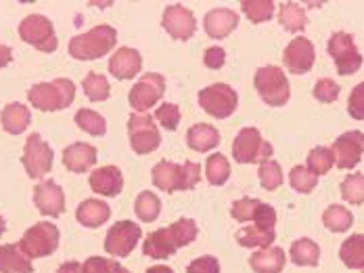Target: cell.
I'll use <instances>...</instances> for the list:
<instances>
[{
  "mask_svg": "<svg viewBox=\"0 0 364 273\" xmlns=\"http://www.w3.org/2000/svg\"><path fill=\"white\" fill-rule=\"evenodd\" d=\"M272 145L262 139L257 128H243L237 139L232 141V160L239 164H255V162H266L272 158Z\"/></svg>",
  "mask_w": 364,
  "mask_h": 273,
  "instance_id": "cell-8",
  "label": "cell"
},
{
  "mask_svg": "<svg viewBox=\"0 0 364 273\" xmlns=\"http://www.w3.org/2000/svg\"><path fill=\"white\" fill-rule=\"evenodd\" d=\"M257 177H259V185L266 190V192H274L283 185V170H281V164L277 160H266L259 164V170H257Z\"/></svg>",
  "mask_w": 364,
  "mask_h": 273,
  "instance_id": "cell-34",
  "label": "cell"
},
{
  "mask_svg": "<svg viewBox=\"0 0 364 273\" xmlns=\"http://www.w3.org/2000/svg\"><path fill=\"white\" fill-rule=\"evenodd\" d=\"M141 235H143V232H141V227L136 223H132V221H117L107 232V235H105V250L109 254H113V257L124 259V257H128L136 248Z\"/></svg>",
  "mask_w": 364,
  "mask_h": 273,
  "instance_id": "cell-14",
  "label": "cell"
},
{
  "mask_svg": "<svg viewBox=\"0 0 364 273\" xmlns=\"http://www.w3.org/2000/svg\"><path fill=\"white\" fill-rule=\"evenodd\" d=\"M289 183L295 192L310 194L318 185V177H314L306 166H293L291 172H289Z\"/></svg>",
  "mask_w": 364,
  "mask_h": 273,
  "instance_id": "cell-41",
  "label": "cell"
},
{
  "mask_svg": "<svg viewBox=\"0 0 364 273\" xmlns=\"http://www.w3.org/2000/svg\"><path fill=\"white\" fill-rule=\"evenodd\" d=\"M141 68H143V57L139 51L130 46L117 48L109 59V72L117 80H130L141 72Z\"/></svg>",
  "mask_w": 364,
  "mask_h": 273,
  "instance_id": "cell-20",
  "label": "cell"
},
{
  "mask_svg": "<svg viewBox=\"0 0 364 273\" xmlns=\"http://www.w3.org/2000/svg\"><path fill=\"white\" fill-rule=\"evenodd\" d=\"M128 139L132 152L136 154H151L161 143V135L155 126V120L146 114H132L128 118Z\"/></svg>",
  "mask_w": 364,
  "mask_h": 273,
  "instance_id": "cell-11",
  "label": "cell"
},
{
  "mask_svg": "<svg viewBox=\"0 0 364 273\" xmlns=\"http://www.w3.org/2000/svg\"><path fill=\"white\" fill-rule=\"evenodd\" d=\"M323 223H325V227H327L328 232L343 234V232H348L352 227L354 215L348 208H343L339 204H333V206H328L327 210L323 212Z\"/></svg>",
  "mask_w": 364,
  "mask_h": 273,
  "instance_id": "cell-32",
  "label": "cell"
},
{
  "mask_svg": "<svg viewBox=\"0 0 364 273\" xmlns=\"http://www.w3.org/2000/svg\"><path fill=\"white\" fill-rule=\"evenodd\" d=\"M84 86V93L90 101H105L109 99V82L103 74H97V72H90L86 74V78L82 82Z\"/></svg>",
  "mask_w": 364,
  "mask_h": 273,
  "instance_id": "cell-39",
  "label": "cell"
},
{
  "mask_svg": "<svg viewBox=\"0 0 364 273\" xmlns=\"http://www.w3.org/2000/svg\"><path fill=\"white\" fill-rule=\"evenodd\" d=\"M195 237H197V223L193 219H178L170 227L146 235L143 252L151 259H168L178 248L188 246Z\"/></svg>",
  "mask_w": 364,
  "mask_h": 273,
  "instance_id": "cell-1",
  "label": "cell"
},
{
  "mask_svg": "<svg viewBox=\"0 0 364 273\" xmlns=\"http://www.w3.org/2000/svg\"><path fill=\"white\" fill-rule=\"evenodd\" d=\"M19 36L23 42L32 44L42 53H53L59 44V40L55 36L53 21L44 15H28L19 24Z\"/></svg>",
  "mask_w": 364,
  "mask_h": 273,
  "instance_id": "cell-10",
  "label": "cell"
},
{
  "mask_svg": "<svg viewBox=\"0 0 364 273\" xmlns=\"http://www.w3.org/2000/svg\"><path fill=\"white\" fill-rule=\"evenodd\" d=\"M314 59H316L314 44L306 36L293 38L287 44L285 55H283V63H285V68L291 74H306V72H310L312 66H314Z\"/></svg>",
  "mask_w": 364,
  "mask_h": 273,
  "instance_id": "cell-16",
  "label": "cell"
},
{
  "mask_svg": "<svg viewBox=\"0 0 364 273\" xmlns=\"http://www.w3.org/2000/svg\"><path fill=\"white\" fill-rule=\"evenodd\" d=\"M0 273H34V265L19 244H4L0 246Z\"/></svg>",
  "mask_w": 364,
  "mask_h": 273,
  "instance_id": "cell-25",
  "label": "cell"
},
{
  "mask_svg": "<svg viewBox=\"0 0 364 273\" xmlns=\"http://www.w3.org/2000/svg\"><path fill=\"white\" fill-rule=\"evenodd\" d=\"M186 273H220V263L216 257H199L191 261Z\"/></svg>",
  "mask_w": 364,
  "mask_h": 273,
  "instance_id": "cell-48",
  "label": "cell"
},
{
  "mask_svg": "<svg viewBox=\"0 0 364 273\" xmlns=\"http://www.w3.org/2000/svg\"><path fill=\"white\" fill-rule=\"evenodd\" d=\"M124 273H130V272H128V269H124Z\"/></svg>",
  "mask_w": 364,
  "mask_h": 273,
  "instance_id": "cell-54",
  "label": "cell"
},
{
  "mask_svg": "<svg viewBox=\"0 0 364 273\" xmlns=\"http://www.w3.org/2000/svg\"><path fill=\"white\" fill-rule=\"evenodd\" d=\"M97 164V148L88 143H72L63 150V166L72 172H86Z\"/></svg>",
  "mask_w": 364,
  "mask_h": 273,
  "instance_id": "cell-22",
  "label": "cell"
},
{
  "mask_svg": "<svg viewBox=\"0 0 364 273\" xmlns=\"http://www.w3.org/2000/svg\"><path fill=\"white\" fill-rule=\"evenodd\" d=\"M161 24L166 28V32L174 40H188L195 30H197V21L195 15L191 13V9L182 6V4H172L164 11Z\"/></svg>",
  "mask_w": 364,
  "mask_h": 273,
  "instance_id": "cell-17",
  "label": "cell"
},
{
  "mask_svg": "<svg viewBox=\"0 0 364 273\" xmlns=\"http://www.w3.org/2000/svg\"><path fill=\"white\" fill-rule=\"evenodd\" d=\"M30 103L42 112H59L70 108L75 99V84L70 78L38 82L28 93Z\"/></svg>",
  "mask_w": 364,
  "mask_h": 273,
  "instance_id": "cell-3",
  "label": "cell"
},
{
  "mask_svg": "<svg viewBox=\"0 0 364 273\" xmlns=\"http://www.w3.org/2000/svg\"><path fill=\"white\" fill-rule=\"evenodd\" d=\"M109 217V204H105L103 200H97V197L84 200V202L77 206V210H75V219H77V223H82L84 227H99V225L107 223Z\"/></svg>",
  "mask_w": 364,
  "mask_h": 273,
  "instance_id": "cell-24",
  "label": "cell"
},
{
  "mask_svg": "<svg viewBox=\"0 0 364 273\" xmlns=\"http://www.w3.org/2000/svg\"><path fill=\"white\" fill-rule=\"evenodd\" d=\"M224 61H226V53L222 46H210L203 55V63L210 70H220L224 66Z\"/></svg>",
  "mask_w": 364,
  "mask_h": 273,
  "instance_id": "cell-49",
  "label": "cell"
},
{
  "mask_svg": "<svg viewBox=\"0 0 364 273\" xmlns=\"http://www.w3.org/2000/svg\"><path fill=\"white\" fill-rule=\"evenodd\" d=\"M205 175L212 185H224L230 177V162L224 154H214L208 158L205 164Z\"/></svg>",
  "mask_w": 364,
  "mask_h": 273,
  "instance_id": "cell-36",
  "label": "cell"
},
{
  "mask_svg": "<svg viewBox=\"0 0 364 273\" xmlns=\"http://www.w3.org/2000/svg\"><path fill=\"white\" fill-rule=\"evenodd\" d=\"M259 206H262V202L255 200V197H241V200H237V202L232 204L230 215H232L235 221L247 223V221H254L255 212H257Z\"/></svg>",
  "mask_w": 364,
  "mask_h": 273,
  "instance_id": "cell-42",
  "label": "cell"
},
{
  "mask_svg": "<svg viewBox=\"0 0 364 273\" xmlns=\"http://www.w3.org/2000/svg\"><path fill=\"white\" fill-rule=\"evenodd\" d=\"M199 105L212 118L224 120V118L232 116V112L237 110L239 97L232 86L218 82V84H212V86H205L203 91H199Z\"/></svg>",
  "mask_w": 364,
  "mask_h": 273,
  "instance_id": "cell-9",
  "label": "cell"
},
{
  "mask_svg": "<svg viewBox=\"0 0 364 273\" xmlns=\"http://www.w3.org/2000/svg\"><path fill=\"white\" fill-rule=\"evenodd\" d=\"M255 91L259 93L262 101L272 105V108H281L289 101L291 88H289V80L285 76V72L279 66H266L259 68L255 72Z\"/></svg>",
  "mask_w": 364,
  "mask_h": 273,
  "instance_id": "cell-5",
  "label": "cell"
},
{
  "mask_svg": "<svg viewBox=\"0 0 364 273\" xmlns=\"http://www.w3.org/2000/svg\"><path fill=\"white\" fill-rule=\"evenodd\" d=\"M287 265V257L285 250L279 246H270V248H262L252 254L250 259V267L255 273H281Z\"/></svg>",
  "mask_w": 364,
  "mask_h": 273,
  "instance_id": "cell-23",
  "label": "cell"
},
{
  "mask_svg": "<svg viewBox=\"0 0 364 273\" xmlns=\"http://www.w3.org/2000/svg\"><path fill=\"white\" fill-rule=\"evenodd\" d=\"M274 237H277L274 230H266V227H257V225H250V227H243L237 232V242L245 248H255V246L270 248Z\"/></svg>",
  "mask_w": 364,
  "mask_h": 273,
  "instance_id": "cell-31",
  "label": "cell"
},
{
  "mask_svg": "<svg viewBox=\"0 0 364 273\" xmlns=\"http://www.w3.org/2000/svg\"><path fill=\"white\" fill-rule=\"evenodd\" d=\"M34 204L46 217H61L65 210V194L55 181H40L34 190Z\"/></svg>",
  "mask_w": 364,
  "mask_h": 273,
  "instance_id": "cell-18",
  "label": "cell"
},
{
  "mask_svg": "<svg viewBox=\"0 0 364 273\" xmlns=\"http://www.w3.org/2000/svg\"><path fill=\"white\" fill-rule=\"evenodd\" d=\"M88 183H90V190L95 194L113 197V195L122 194L124 177H122V170L117 166H101V168L90 172Z\"/></svg>",
  "mask_w": 364,
  "mask_h": 273,
  "instance_id": "cell-19",
  "label": "cell"
},
{
  "mask_svg": "<svg viewBox=\"0 0 364 273\" xmlns=\"http://www.w3.org/2000/svg\"><path fill=\"white\" fill-rule=\"evenodd\" d=\"M75 124L84 130V133H88V135H92V137H101V135H105V130H107V122H105V118L101 116V114H97V112H92V110H77L75 112Z\"/></svg>",
  "mask_w": 364,
  "mask_h": 273,
  "instance_id": "cell-35",
  "label": "cell"
},
{
  "mask_svg": "<svg viewBox=\"0 0 364 273\" xmlns=\"http://www.w3.org/2000/svg\"><path fill=\"white\" fill-rule=\"evenodd\" d=\"M155 120L166 128V130H176L181 122V108L176 103H161L155 110Z\"/></svg>",
  "mask_w": 364,
  "mask_h": 273,
  "instance_id": "cell-43",
  "label": "cell"
},
{
  "mask_svg": "<svg viewBox=\"0 0 364 273\" xmlns=\"http://www.w3.org/2000/svg\"><path fill=\"white\" fill-rule=\"evenodd\" d=\"M151 179L166 194L181 192V190L182 192L184 190H193L199 183V179H201V166L195 164V162L174 164V162L161 160V162H157L153 166Z\"/></svg>",
  "mask_w": 364,
  "mask_h": 273,
  "instance_id": "cell-2",
  "label": "cell"
},
{
  "mask_svg": "<svg viewBox=\"0 0 364 273\" xmlns=\"http://www.w3.org/2000/svg\"><path fill=\"white\" fill-rule=\"evenodd\" d=\"M339 259L346 267L364 272V234L350 235L339 248Z\"/></svg>",
  "mask_w": 364,
  "mask_h": 273,
  "instance_id": "cell-28",
  "label": "cell"
},
{
  "mask_svg": "<svg viewBox=\"0 0 364 273\" xmlns=\"http://www.w3.org/2000/svg\"><path fill=\"white\" fill-rule=\"evenodd\" d=\"M335 164V156L328 148H314L310 154H308V162H306V168L314 175V177H323L327 175L328 170L333 168Z\"/></svg>",
  "mask_w": 364,
  "mask_h": 273,
  "instance_id": "cell-37",
  "label": "cell"
},
{
  "mask_svg": "<svg viewBox=\"0 0 364 273\" xmlns=\"http://www.w3.org/2000/svg\"><path fill=\"white\" fill-rule=\"evenodd\" d=\"M145 273H174L168 265H153V267H149Z\"/></svg>",
  "mask_w": 364,
  "mask_h": 273,
  "instance_id": "cell-52",
  "label": "cell"
},
{
  "mask_svg": "<svg viewBox=\"0 0 364 273\" xmlns=\"http://www.w3.org/2000/svg\"><path fill=\"white\" fill-rule=\"evenodd\" d=\"M82 267L84 273H124V267L117 261H109L105 257H90Z\"/></svg>",
  "mask_w": 364,
  "mask_h": 273,
  "instance_id": "cell-44",
  "label": "cell"
},
{
  "mask_svg": "<svg viewBox=\"0 0 364 273\" xmlns=\"http://www.w3.org/2000/svg\"><path fill=\"white\" fill-rule=\"evenodd\" d=\"M59 246V230L48 221H40L30 227L19 239V248L28 259H42L57 250Z\"/></svg>",
  "mask_w": 364,
  "mask_h": 273,
  "instance_id": "cell-6",
  "label": "cell"
},
{
  "mask_svg": "<svg viewBox=\"0 0 364 273\" xmlns=\"http://www.w3.org/2000/svg\"><path fill=\"white\" fill-rule=\"evenodd\" d=\"M335 164L343 170H350L354 166H358L360 158L364 154V133L360 130H350L343 133L335 139L333 148H331Z\"/></svg>",
  "mask_w": 364,
  "mask_h": 273,
  "instance_id": "cell-15",
  "label": "cell"
},
{
  "mask_svg": "<svg viewBox=\"0 0 364 273\" xmlns=\"http://www.w3.org/2000/svg\"><path fill=\"white\" fill-rule=\"evenodd\" d=\"M53 158H55V154H53L50 145H48L38 133H32V135L28 137V141H26L23 158H21L26 172H28L32 179L44 177V175L50 172V168H53Z\"/></svg>",
  "mask_w": 364,
  "mask_h": 273,
  "instance_id": "cell-12",
  "label": "cell"
},
{
  "mask_svg": "<svg viewBox=\"0 0 364 273\" xmlns=\"http://www.w3.org/2000/svg\"><path fill=\"white\" fill-rule=\"evenodd\" d=\"M0 120H2V128H4L6 133H11V135H21V133L30 126L32 114H30V110H28L26 105H21V103H9V105H4Z\"/></svg>",
  "mask_w": 364,
  "mask_h": 273,
  "instance_id": "cell-27",
  "label": "cell"
},
{
  "mask_svg": "<svg viewBox=\"0 0 364 273\" xmlns=\"http://www.w3.org/2000/svg\"><path fill=\"white\" fill-rule=\"evenodd\" d=\"M348 114L354 120H364V82L352 88L348 99Z\"/></svg>",
  "mask_w": 364,
  "mask_h": 273,
  "instance_id": "cell-46",
  "label": "cell"
},
{
  "mask_svg": "<svg viewBox=\"0 0 364 273\" xmlns=\"http://www.w3.org/2000/svg\"><path fill=\"white\" fill-rule=\"evenodd\" d=\"M279 21L287 32H301L308 26L306 9L297 2H285L279 9Z\"/></svg>",
  "mask_w": 364,
  "mask_h": 273,
  "instance_id": "cell-30",
  "label": "cell"
},
{
  "mask_svg": "<svg viewBox=\"0 0 364 273\" xmlns=\"http://www.w3.org/2000/svg\"><path fill=\"white\" fill-rule=\"evenodd\" d=\"M117 42V32L111 26H97L70 40V55L80 61H92L107 55Z\"/></svg>",
  "mask_w": 364,
  "mask_h": 273,
  "instance_id": "cell-4",
  "label": "cell"
},
{
  "mask_svg": "<svg viewBox=\"0 0 364 273\" xmlns=\"http://www.w3.org/2000/svg\"><path fill=\"white\" fill-rule=\"evenodd\" d=\"M328 55L335 59V68L339 76L356 74L363 68V55L356 48L354 36L348 32H335L327 42Z\"/></svg>",
  "mask_w": 364,
  "mask_h": 273,
  "instance_id": "cell-7",
  "label": "cell"
},
{
  "mask_svg": "<svg viewBox=\"0 0 364 273\" xmlns=\"http://www.w3.org/2000/svg\"><path fill=\"white\" fill-rule=\"evenodd\" d=\"M321 259V248L310 237H299L291 244V261L299 267H316Z\"/></svg>",
  "mask_w": 364,
  "mask_h": 273,
  "instance_id": "cell-29",
  "label": "cell"
},
{
  "mask_svg": "<svg viewBox=\"0 0 364 273\" xmlns=\"http://www.w3.org/2000/svg\"><path fill=\"white\" fill-rule=\"evenodd\" d=\"M341 197L354 206L364 204V175L363 172H354L350 177H346L339 185Z\"/></svg>",
  "mask_w": 364,
  "mask_h": 273,
  "instance_id": "cell-38",
  "label": "cell"
},
{
  "mask_svg": "<svg viewBox=\"0 0 364 273\" xmlns=\"http://www.w3.org/2000/svg\"><path fill=\"white\" fill-rule=\"evenodd\" d=\"M252 223L257 225V227L274 230V225H277V210H274L272 206H268V204H264V202H262V206L257 208V212H255V217Z\"/></svg>",
  "mask_w": 364,
  "mask_h": 273,
  "instance_id": "cell-47",
  "label": "cell"
},
{
  "mask_svg": "<svg viewBox=\"0 0 364 273\" xmlns=\"http://www.w3.org/2000/svg\"><path fill=\"white\" fill-rule=\"evenodd\" d=\"M241 6H243V13L247 15V19L254 21V24H262V21L272 19L274 9H277L274 2H270V0H245Z\"/></svg>",
  "mask_w": 364,
  "mask_h": 273,
  "instance_id": "cell-40",
  "label": "cell"
},
{
  "mask_svg": "<svg viewBox=\"0 0 364 273\" xmlns=\"http://www.w3.org/2000/svg\"><path fill=\"white\" fill-rule=\"evenodd\" d=\"M164 91H166L164 76L151 72V74H145L143 78L132 86V91L128 93V101H130L132 110L143 114V112H146L149 108H153L161 99Z\"/></svg>",
  "mask_w": 364,
  "mask_h": 273,
  "instance_id": "cell-13",
  "label": "cell"
},
{
  "mask_svg": "<svg viewBox=\"0 0 364 273\" xmlns=\"http://www.w3.org/2000/svg\"><path fill=\"white\" fill-rule=\"evenodd\" d=\"M186 143H188L191 150L203 154V152H210V150H214V148L218 145L220 133L214 126H210V124H205V122H199V124H193V126L188 128V133H186Z\"/></svg>",
  "mask_w": 364,
  "mask_h": 273,
  "instance_id": "cell-26",
  "label": "cell"
},
{
  "mask_svg": "<svg viewBox=\"0 0 364 273\" xmlns=\"http://www.w3.org/2000/svg\"><path fill=\"white\" fill-rule=\"evenodd\" d=\"M339 84L335 80L331 78H321L316 84H314V97L321 101V103H333L339 99Z\"/></svg>",
  "mask_w": 364,
  "mask_h": 273,
  "instance_id": "cell-45",
  "label": "cell"
},
{
  "mask_svg": "<svg viewBox=\"0 0 364 273\" xmlns=\"http://www.w3.org/2000/svg\"><path fill=\"white\" fill-rule=\"evenodd\" d=\"M57 273H84V267L77 261H65L63 265H59Z\"/></svg>",
  "mask_w": 364,
  "mask_h": 273,
  "instance_id": "cell-50",
  "label": "cell"
},
{
  "mask_svg": "<svg viewBox=\"0 0 364 273\" xmlns=\"http://www.w3.org/2000/svg\"><path fill=\"white\" fill-rule=\"evenodd\" d=\"M134 212L141 221L153 223L161 212V200L153 192H141L136 202H134Z\"/></svg>",
  "mask_w": 364,
  "mask_h": 273,
  "instance_id": "cell-33",
  "label": "cell"
},
{
  "mask_svg": "<svg viewBox=\"0 0 364 273\" xmlns=\"http://www.w3.org/2000/svg\"><path fill=\"white\" fill-rule=\"evenodd\" d=\"M4 227H6V223H4V219L0 217V235L4 234Z\"/></svg>",
  "mask_w": 364,
  "mask_h": 273,
  "instance_id": "cell-53",
  "label": "cell"
},
{
  "mask_svg": "<svg viewBox=\"0 0 364 273\" xmlns=\"http://www.w3.org/2000/svg\"><path fill=\"white\" fill-rule=\"evenodd\" d=\"M237 26H239V15L232 9H212L203 19V28L208 36L216 40L226 38Z\"/></svg>",
  "mask_w": 364,
  "mask_h": 273,
  "instance_id": "cell-21",
  "label": "cell"
},
{
  "mask_svg": "<svg viewBox=\"0 0 364 273\" xmlns=\"http://www.w3.org/2000/svg\"><path fill=\"white\" fill-rule=\"evenodd\" d=\"M13 61V51L6 44H0V70L6 68Z\"/></svg>",
  "mask_w": 364,
  "mask_h": 273,
  "instance_id": "cell-51",
  "label": "cell"
}]
</instances>
